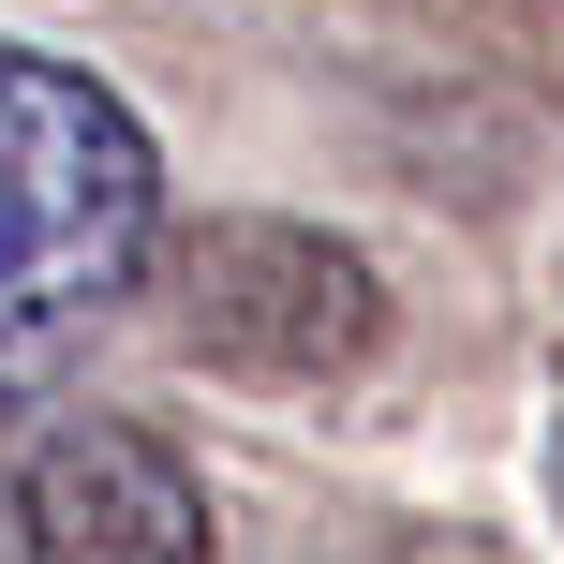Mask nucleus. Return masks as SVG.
Returning a JSON list of instances; mask_svg holds the SVG:
<instances>
[{"instance_id": "f257e3e1", "label": "nucleus", "mask_w": 564, "mask_h": 564, "mask_svg": "<svg viewBox=\"0 0 564 564\" xmlns=\"http://www.w3.org/2000/svg\"><path fill=\"white\" fill-rule=\"evenodd\" d=\"M149 238H164V164L134 105L45 45H0V431H30V401L89 357Z\"/></svg>"}, {"instance_id": "f03ea898", "label": "nucleus", "mask_w": 564, "mask_h": 564, "mask_svg": "<svg viewBox=\"0 0 564 564\" xmlns=\"http://www.w3.org/2000/svg\"><path fill=\"white\" fill-rule=\"evenodd\" d=\"M0 564H208V476L134 416L0 431Z\"/></svg>"}, {"instance_id": "7ed1b4c3", "label": "nucleus", "mask_w": 564, "mask_h": 564, "mask_svg": "<svg viewBox=\"0 0 564 564\" xmlns=\"http://www.w3.org/2000/svg\"><path fill=\"white\" fill-rule=\"evenodd\" d=\"M371 327H387V297H371V268L341 253V238L312 224H194L178 238V341H194L208 371H253V387H341V371L371 357Z\"/></svg>"}, {"instance_id": "20e7f679", "label": "nucleus", "mask_w": 564, "mask_h": 564, "mask_svg": "<svg viewBox=\"0 0 564 564\" xmlns=\"http://www.w3.org/2000/svg\"><path fill=\"white\" fill-rule=\"evenodd\" d=\"M550 490H564V460H550Z\"/></svg>"}]
</instances>
